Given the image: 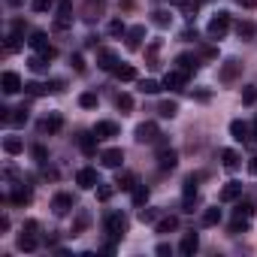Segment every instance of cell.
Here are the masks:
<instances>
[{"label":"cell","instance_id":"cell-1","mask_svg":"<svg viewBox=\"0 0 257 257\" xmlns=\"http://www.w3.org/2000/svg\"><path fill=\"white\" fill-rule=\"evenodd\" d=\"M103 224H106V233H109L112 239H121V236L127 233V227H131V221H127L124 212H109Z\"/></svg>","mask_w":257,"mask_h":257},{"label":"cell","instance_id":"cell-2","mask_svg":"<svg viewBox=\"0 0 257 257\" xmlns=\"http://www.w3.org/2000/svg\"><path fill=\"white\" fill-rule=\"evenodd\" d=\"M239 76H242V61H239V58H227V61L221 64V70H218V79H221L224 85H233Z\"/></svg>","mask_w":257,"mask_h":257},{"label":"cell","instance_id":"cell-3","mask_svg":"<svg viewBox=\"0 0 257 257\" xmlns=\"http://www.w3.org/2000/svg\"><path fill=\"white\" fill-rule=\"evenodd\" d=\"M227 31H230V16H227V13H218V16L209 22V28H206V34H209L212 40H224Z\"/></svg>","mask_w":257,"mask_h":257},{"label":"cell","instance_id":"cell-4","mask_svg":"<svg viewBox=\"0 0 257 257\" xmlns=\"http://www.w3.org/2000/svg\"><path fill=\"white\" fill-rule=\"evenodd\" d=\"M158 140H161V131L155 121H143L137 127V143H158Z\"/></svg>","mask_w":257,"mask_h":257},{"label":"cell","instance_id":"cell-5","mask_svg":"<svg viewBox=\"0 0 257 257\" xmlns=\"http://www.w3.org/2000/svg\"><path fill=\"white\" fill-rule=\"evenodd\" d=\"M73 4L70 0H61L58 4V16H55V31H67L70 28V22H73V10H70Z\"/></svg>","mask_w":257,"mask_h":257},{"label":"cell","instance_id":"cell-6","mask_svg":"<svg viewBox=\"0 0 257 257\" xmlns=\"http://www.w3.org/2000/svg\"><path fill=\"white\" fill-rule=\"evenodd\" d=\"M76 185H79V188H85V191L97 188V185H100V176H97V170H91V167H82V170L76 173Z\"/></svg>","mask_w":257,"mask_h":257},{"label":"cell","instance_id":"cell-7","mask_svg":"<svg viewBox=\"0 0 257 257\" xmlns=\"http://www.w3.org/2000/svg\"><path fill=\"white\" fill-rule=\"evenodd\" d=\"M0 88H4V94H19L25 85H22V76H19V73L7 70L4 76H0Z\"/></svg>","mask_w":257,"mask_h":257},{"label":"cell","instance_id":"cell-8","mask_svg":"<svg viewBox=\"0 0 257 257\" xmlns=\"http://www.w3.org/2000/svg\"><path fill=\"white\" fill-rule=\"evenodd\" d=\"M70 209H76V200H73L70 194H58V197L52 200V212H55L58 218H64V215H70Z\"/></svg>","mask_w":257,"mask_h":257},{"label":"cell","instance_id":"cell-9","mask_svg":"<svg viewBox=\"0 0 257 257\" xmlns=\"http://www.w3.org/2000/svg\"><path fill=\"white\" fill-rule=\"evenodd\" d=\"M100 16H103V0H85V7H82V19H85L88 25H94Z\"/></svg>","mask_w":257,"mask_h":257},{"label":"cell","instance_id":"cell-10","mask_svg":"<svg viewBox=\"0 0 257 257\" xmlns=\"http://www.w3.org/2000/svg\"><path fill=\"white\" fill-rule=\"evenodd\" d=\"M124 40H127V49H131V52H137V49L143 46V40H146V28H143V25H137V28H127Z\"/></svg>","mask_w":257,"mask_h":257},{"label":"cell","instance_id":"cell-11","mask_svg":"<svg viewBox=\"0 0 257 257\" xmlns=\"http://www.w3.org/2000/svg\"><path fill=\"white\" fill-rule=\"evenodd\" d=\"M185 79H188V76H185L182 70H170V73L164 76V82H161V85H164L167 91H182V88H185Z\"/></svg>","mask_w":257,"mask_h":257},{"label":"cell","instance_id":"cell-12","mask_svg":"<svg viewBox=\"0 0 257 257\" xmlns=\"http://www.w3.org/2000/svg\"><path fill=\"white\" fill-rule=\"evenodd\" d=\"M64 127V118L58 115V112H52V115H46L43 121H40V134H58Z\"/></svg>","mask_w":257,"mask_h":257},{"label":"cell","instance_id":"cell-13","mask_svg":"<svg viewBox=\"0 0 257 257\" xmlns=\"http://www.w3.org/2000/svg\"><path fill=\"white\" fill-rule=\"evenodd\" d=\"M97 67L100 70H115L118 67V55L112 49H97Z\"/></svg>","mask_w":257,"mask_h":257},{"label":"cell","instance_id":"cell-14","mask_svg":"<svg viewBox=\"0 0 257 257\" xmlns=\"http://www.w3.org/2000/svg\"><path fill=\"white\" fill-rule=\"evenodd\" d=\"M100 161H103V167H109V170H118V167L124 164V152H121V149H106V152L100 155Z\"/></svg>","mask_w":257,"mask_h":257},{"label":"cell","instance_id":"cell-15","mask_svg":"<svg viewBox=\"0 0 257 257\" xmlns=\"http://www.w3.org/2000/svg\"><path fill=\"white\" fill-rule=\"evenodd\" d=\"M10 200H13L16 206H28V203L34 200V194H31V188H28L25 182H19V185L13 188V194H10Z\"/></svg>","mask_w":257,"mask_h":257},{"label":"cell","instance_id":"cell-16","mask_svg":"<svg viewBox=\"0 0 257 257\" xmlns=\"http://www.w3.org/2000/svg\"><path fill=\"white\" fill-rule=\"evenodd\" d=\"M197 248H200V236L191 230V233H185L182 236V242H179V251L185 254V257H191V254H197Z\"/></svg>","mask_w":257,"mask_h":257},{"label":"cell","instance_id":"cell-17","mask_svg":"<svg viewBox=\"0 0 257 257\" xmlns=\"http://www.w3.org/2000/svg\"><path fill=\"white\" fill-rule=\"evenodd\" d=\"M158 167L167 173V170H176L179 167V155L173 152V149H161V155H158Z\"/></svg>","mask_w":257,"mask_h":257},{"label":"cell","instance_id":"cell-18","mask_svg":"<svg viewBox=\"0 0 257 257\" xmlns=\"http://www.w3.org/2000/svg\"><path fill=\"white\" fill-rule=\"evenodd\" d=\"M94 134L100 140H112V137H118V124L115 121H97L94 124Z\"/></svg>","mask_w":257,"mask_h":257},{"label":"cell","instance_id":"cell-19","mask_svg":"<svg viewBox=\"0 0 257 257\" xmlns=\"http://www.w3.org/2000/svg\"><path fill=\"white\" fill-rule=\"evenodd\" d=\"M239 197H242V182H227L221 188V203H233Z\"/></svg>","mask_w":257,"mask_h":257},{"label":"cell","instance_id":"cell-20","mask_svg":"<svg viewBox=\"0 0 257 257\" xmlns=\"http://www.w3.org/2000/svg\"><path fill=\"white\" fill-rule=\"evenodd\" d=\"M230 137L239 140V143H248V140H251L248 124H245V121H230Z\"/></svg>","mask_w":257,"mask_h":257},{"label":"cell","instance_id":"cell-21","mask_svg":"<svg viewBox=\"0 0 257 257\" xmlns=\"http://www.w3.org/2000/svg\"><path fill=\"white\" fill-rule=\"evenodd\" d=\"M19 248H22V251H37V248H40L37 233H34V230H22V236H19Z\"/></svg>","mask_w":257,"mask_h":257},{"label":"cell","instance_id":"cell-22","mask_svg":"<svg viewBox=\"0 0 257 257\" xmlns=\"http://www.w3.org/2000/svg\"><path fill=\"white\" fill-rule=\"evenodd\" d=\"M97 140H100V137H97L94 131H91V134H82V137H79V149H82L85 155H94V152H97Z\"/></svg>","mask_w":257,"mask_h":257},{"label":"cell","instance_id":"cell-23","mask_svg":"<svg viewBox=\"0 0 257 257\" xmlns=\"http://www.w3.org/2000/svg\"><path fill=\"white\" fill-rule=\"evenodd\" d=\"M221 161H224V167L233 173V170H239V164H242V158H239V152L236 149H224L221 152Z\"/></svg>","mask_w":257,"mask_h":257},{"label":"cell","instance_id":"cell-24","mask_svg":"<svg viewBox=\"0 0 257 257\" xmlns=\"http://www.w3.org/2000/svg\"><path fill=\"white\" fill-rule=\"evenodd\" d=\"M112 73H115V79H118V82H134V79H137V70H134L131 64H118Z\"/></svg>","mask_w":257,"mask_h":257},{"label":"cell","instance_id":"cell-25","mask_svg":"<svg viewBox=\"0 0 257 257\" xmlns=\"http://www.w3.org/2000/svg\"><path fill=\"white\" fill-rule=\"evenodd\" d=\"M137 185H140V182H137V176H134V173H124V176H118V179H115V188H118V191H131V194H134V188H137Z\"/></svg>","mask_w":257,"mask_h":257},{"label":"cell","instance_id":"cell-26","mask_svg":"<svg viewBox=\"0 0 257 257\" xmlns=\"http://www.w3.org/2000/svg\"><path fill=\"white\" fill-rule=\"evenodd\" d=\"M161 46H164L161 40H152V43H149V49H146V61H149V67H152V70H158V67H161V64H158V52H161Z\"/></svg>","mask_w":257,"mask_h":257},{"label":"cell","instance_id":"cell-27","mask_svg":"<svg viewBox=\"0 0 257 257\" xmlns=\"http://www.w3.org/2000/svg\"><path fill=\"white\" fill-rule=\"evenodd\" d=\"M176 64H179L176 70H182L185 76H191V73H197V58H191V55H179V58H176Z\"/></svg>","mask_w":257,"mask_h":257},{"label":"cell","instance_id":"cell-28","mask_svg":"<svg viewBox=\"0 0 257 257\" xmlns=\"http://www.w3.org/2000/svg\"><path fill=\"white\" fill-rule=\"evenodd\" d=\"M254 34H257L254 22H248V19H245V22H236V37H239V40H251Z\"/></svg>","mask_w":257,"mask_h":257},{"label":"cell","instance_id":"cell-29","mask_svg":"<svg viewBox=\"0 0 257 257\" xmlns=\"http://www.w3.org/2000/svg\"><path fill=\"white\" fill-rule=\"evenodd\" d=\"M91 224V212L88 209H79V215H76V224H73V236H79L85 227Z\"/></svg>","mask_w":257,"mask_h":257},{"label":"cell","instance_id":"cell-30","mask_svg":"<svg viewBox=\"0 0 257 257\" xmlns=\"http://www.w3.org/2000/svg\"><path fill=\"white\" fill-rule=\"evenodd\" d=\"M28 46H31V49H37V52H43V49L49 46V37H46L43 31H34V34H31V40H28Z\"/></svg>","mask_w":257,"mask_h":257},{"label":"cell","instance_id":"cell-31","mask_svg":"<svg viewBox=\"0 0 257 257\" xmlns=\"http://www.w3.org/2000/svg\"><path fill=\"white\" fill-rule=\"evenodd\" d=\"M22 149H25V143H22L19 137H7V140H4V152H7V155H22Z\"/></svg>","mask_w":257,"mask_h":257},{"label":"cell","instance_id":"cell-32","mask_svg":"<svg viewBox=\"0 0 257 257\" xmlns=\"http://www.w3.org/2000/svg\"><path fill=\"white\" fill-rule=\"evenodd\" d=\"M10 124H13V127H25V124H28V109H25V106L13 109V115H10Z\"/></svg>","mask_w":257,"mask_h":257},{"label":"cell","instance_id":"cell-33","mask_svg":"<svg viewBox=\"0 0 257 257\" xmlns=\"http://www.w3.org/2000/svg\"><path fill=\"white\" fill-rule=\"evenodd\" d=\"M218 221H221V209H215V206H212V209H206V212H203V227H215Z\"/></svg>","mask_w":257,"mask_h":257},{"label":"cell","instance_id":"cell-34","mask_svg":"<svg viewBox=\"0 0 257 257\" xmlns=\"http://www.w3.org/2000/svg\"><path fill=\"white\" fill-rule=\"evenodd\" d=\"M176 224H179V221H176L173 215H167V218H161V221L155 224V230H158V233H173V230H176Z\"/></svg>","mask_w":257,"mask_h":257},{"label":"cell","instance_id":"cell-35","mask_svg":"<svg viewBox=\"0 0 257 257\" xmlns=\"http://www.w3.org/2000/svg\"><path fill=\"white\" fill-rule=\"evenodd\" d=\"M25 94H31V97H43V94H49V85H40V82H28V85H25Z\"/></svg>","mask_w":257,"mask_h":257},{"label":"cell","instance_id":"cell-36","mask_svg":"<svg viewBox=\"0 0 257 257\" xmlns=\"http://www.w3.org/2000/svg\"><path fill=\"white\" fill-rule=\"evenodd\" d=\"M176 112H179V103H173V100H164L158 106V115H164V118H173Z\"/></svg>","mask_w":257,"mask_h":257},{"label":"cell","instance_id":"cell-37","mask_svg":"<svg viewBox=\"0 0 257 257\" xmlns=\"http://www.w3.org/2000/svg\"><path fill=\"white\" fill-rule=\"evenodd\" d=\"M149 203V188L146 185H137L134 188V206H146Z\"/></svg>","mask_w":257,"mask_h":257},{"label":"cell","instance_id":"cell-38","mask_svg":"<svg viewBox=\"0 0 257 257\" xmlns=\"http://www.w3.org/2000/svg\"><path fill=\"white\" fill-rule=\"evenodd\" d=\"M115 106H118L121 112H131V109H134V97H131V94H118V97H115Z\"/></svg>","mask_w":257,"mask_h":257},{"label":"cell","instance_id":"cell-39","mask_svg":"<svg viewBox=\"0 0 257 257\" xmlns=\"http://www.w3.org/2000/svg\"><path fill=\"white\" fill-rule=\"evenodd\" d=\"M28 67H31L34 73H46V70H49V61H46L43 55H37V58H31V61H28Z\"/></svg>","mask_w":257,"mask_h":257},{"label":"cell","instance_id":"cell-40","mask_svg":"<svg viewBox=\"0 0 257 257\" xmlns=\"http://www.w3.org/2000/svg\"><path fill=\"white\" fill-rule=\"evenodd\" d=\"M161 88H164V85L155 82V79H143V82H140V91H143V94H158Z\"/></svg>","mask_w":257,"mask_h":257},{"label":"cell","instance_id":"cell-41","mask_svg":"<svg viewBox=\"0 0 257 257\" xmlns=\"http://www.w3.org/2000/svg\"><path fill=\"white\" fill-rule=\"evenodd\" d=\"M115 191H118L115 185H103V182H100V188H97V200H100V203H106V200H112V194H115Z\"/></svg>","mask_w":257,"mask_h":257},{"label":"cell","instance_id":"cell-42","mask_svg":"<svg viewBox=\"0 0 257 257\" xmlns=\"http://www.w3.org/2000/svg\"><path fill=\"white\" fill-rule=\"evenodd\" d=\"M152 22H155V25H158V28H170V22H173V16H170V13H167V10H158V13H155V19H152Z\"/></svg>","mask_w":257,"mask_h":257},{"label":"cell","instance_id":"cell-43","mask_svg":"<svg viewBox=\"0 0 257 257\" xmlns=\"http://www.w3.org/2000/svg\"><path fill=\"white\" fill-rule=\"evenodd\" d=\"M109 34H112V37H124V34H127V25H124L121 19H112V22H109Z\"/></svg>","mask_w":257,"mask_h":257},{"label":"cell","instance_id":"cell-44","mask_svg":"<svg viewBox=\"0 0 257 257\" xmlns=\"http://www.w3.org/2000/svg\"><path fill=\"white\" fill-rule=\"evenodd\" d=\"M19 49H22V34H16V31H13V34L7 37V52L13 55V52H19Z\"/></svg>","mask_w":257,"mask_h":257},{"label":"cell","instance_id":"cell-45","mask_svg":"<svg viewBox=\"0 0 257 257\" xmlns=\"http://www.w3.org/2000/svg\"><path fill=\"white\" fill-rule=\"evenodd\" d=\"M242 103H245V106L257 103V88H254V85H245V88H242Z\"/></svg>","mask_w":257,"mask_h":257},{"label":"cell","instance_id":"cell-46","mask_svg":"<svg viewBox=\"0 0 257 257\" xmlns=\"http://www.w3.org/2000/svg\"><path fill=\"white\" fill-rule=\"evenodd\" d=\"M79 106H82V109H94V106H97V94H94V91H85V94L79 97Z\"/></svg>","mask_w":257,"mask_h":257},{"label":"cell","instance_id":"cell-47","mask_svg":"<svg viewBox=\"0 0 257 257\" xmlns=\"http://www.w3.org/2000/svg\"><path fill=\"white\" fill-rule=\"evenodd\" d=\"M197 182H200V176H188L185 179V188H182L185 197H197Z\"/></svg>","mask_w":257,"mask_h":257},{"label":"cell","instance_id":"cell-48","mask_svg":"<svg viewBox=\"0 0 257 257\" xmlns=\"http://www.w3.org/2000/svg\"><path fill=\"white\" fill-rule=\"evenodd\" d=\"M233 215H239V218H251V215H254V206H251V203H239V206L233 209Z\"/></svg>","mask_w":257,"mask_h":257},{"label":"cell","instance_id":"cell-49","mask_svg":"<svg viewBox=\"0 0 257 257\" xmlns=\"http://www.w3.org/2000/svg\"><path fill=\"white\" fill-rule=\"evenodd\" d=\"M140 221H143V224H155V221H158V212H155V209H143V206H140Z\"/></svg>","mask_w":257,"mask_h":257},{"label":"cell","instance_id":"cell-50","mask_svg":"<svg viewBox=\"0 0 257 257\" xmlns=\"http://www.w3.org/2000/svg\"><path fill=\"white\" fill-rule=\"evenodd\" d=\"M248 230V218H233V224H230V233H245Z\"/></svg>","mask_w":257,"mask_h":257},{"label":"cell","instance_id":"cell-51","mask_svg":"<svg viewBox=\"0 0 257 257\" xmlns=\"http://www.w3.org/2000/svg\"><path fill=\"white\" fill-rule=\"evenodd\" d=\"M52 4H55V0H34V13H46V10H52Z\"/></svg>","mask_w":257,"mask_h":257},{"label":"cell","instance_id":"cell-52","mask_svg":"<svg viewBox=\"0 0 257 257\" xmlns=\"http://www.w3.org/2000/svg\"><path fill=\"white\" fill-rule=\"evenodd\" d=\"M70 64H73V70H76V73H85V58H82V55H73V58H70Z\"/></svg>","mask_w":257,"mask_h":257},{"label":"cell","instance_id":"cell-53","mask_svg":"<svg viewBox=\"0 0 257 257\" xmlns=\"http://www.w3.org/2000/svg\"><path fill=\"white\" fill-rule=\"evenodd\" d=\"M40 55H43L46 61H55V55H58V49H55V46H46V49H43Z\"/></svg>","mask_w":257,"mask_h":257},{"label":"cell","instance_id":"cell-54","mask_svg":"<svg viewBox=\"0 0 257 257\" xmlns=\"http://www.w3.org/2000/svg\"><path fill=\"white\" fill-rule=\"evenodd\" d=\"M34 158H37L40 164H46V149H43V146H34Z\"/></svg>","mask_w":257,"mask_h":257},{"label":"cell","instance_id":"cell-55","mask_svg":"<svg viewBox=\"0 0 257 257\" xmlns=\"http://www.w3.org/2000/svg\"><path fill=\"white\" fill-rule=\"evenodd\" d=\"M194 97H197V100H209V97H212V91H206V88H197V91H194Z\"/></svg>","mask_w":257,"mask_h":257},{"label":"cell","instance_id":"cell-56","mask_svg":"<svg viewBox=\"0 0 257 257\" xmlns=\"http://www.w3.org/2000/svg\"><path fill=\"white\" fill-rule=\"evenodd\" d=\"M155 251H158V254H161V257H167V254H173V248H170V245H167V242H161V245H158V248H155Z\"/></svg>","mask_w":257,"mask_h":257},{"label":"cell","instance_id":"cell-57","mask_svg":"<svg viewBox=\"0 0 257 257\" xmlns=\"http://www.w3.org/2000/svg\"><path fill=\"white\" fill-rule=\"evenodd\" d=\"M182 40H188V43H191V40H197V31H191V28H185V31H182Z\"/></svg>","mask_w":257,"mask_h":257},{"label":"cell","instance_id":"cell-58","mask_svg":"<svg viewBox=\"0 0 257 257\" xmlns=\"http://www.w3.org/2000/svg\"><path fill=\"white\" fill-rule=\"evenodd\" d=\"M236 4L245 7V10H254V7H257V0H236Z\"/></svg>","mask_w":257,"mask_h":257},{"label":"cell","instance_id":"cell-59","mask_svg":"<svg viewBox=\"0 0 257 257\" xmlns=\"http://www.w3.org/2000/svg\"><path fill=\"white\" fill-rule=\"evenodd\" d=\"M103 251H106V254H115V239H109V242H103Z\"/></svg>","mask_w":257,"mask_h":257},{"label":"cell","instance_id":"cell-60","mask_svg":"<svg viewBox=\"0 0 257 257\" xmlns=\"http://www.w3.org/2000/svg\"><path fill=\"white\" fill-rule=\"evenodd\" d=\"M248 173H251V176H257V155L248 161Z\"/></svg>","mask_w":257,"mask_h":257},{"label":"cell","instance_id":"cell-61","mask_svg":"<svg viewBox=\"0 0 257 257\" xmlns=\"http://www.w3.org/2000/svg\"><path fill=\"white\" fill-rule=\"evenodd\" d=\"M7 4H10V7H22V0H7Z\"/></svg>","mask_w":257,"mask_h":257},{"label":"cell","instance_id":"cell-62","mask_svg":"<svg viewBox=\"0 0 257 257\" xmlns=\"http://www.w3.org/2000/svg\"><path fill=\"white\" fill-rule=\"evenodd\" d=\"M170 4H176V7H182V4H185V0H170Z\"/></svg>","mask_w":257,"mask_h":257},{"label":"cell","instance_id":"cell-63","mask_svg":"<svg viewBox=\"0 0 257 257\" xmlns=\"http://www.w3.org/2000/svg\"><path fill=\"white\" fill-rule=\"evenodd\" d=\"M254 137H257V118H254Z\"/></svg>","mask_w":257,"mask_h":257}]
</instances>
